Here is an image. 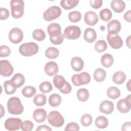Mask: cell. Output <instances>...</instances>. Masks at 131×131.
<instances>
[{"label": "cell", "mask_w": 131, "mask_h": 131, "mask_svg": "<svg viewBox=\"0 0 131 131\" xmlns=\"http://www.w3.org/2000/svg\"><path fill=\"white\" fill-rule=\"evenodd\" d=\"M79 125L75 122H70L68 123L66 128H64L65 131L68 130H79Z\"/></svg>", "instance_id": "obj_45"}, {"label": "cell", "mask_w": 131, "mask_h": 131, "mask_svg": "<svg viewBox=\"0 0 131 131\" xmlns=\"http://www.w3.org/2000/svg\"><path fill=\"white\" fill-rule=\"evenodd\" d=\"M9 16V12L6 8H0V19L1 20H5Z\"/></svg>", "instance_id": "obj_46"}, {"label": "cell", "mask_w": 131, "mask_h": 131, "mask_svg": "<svg viewBox=\"0 0 131 131\" xmlns=\"http://www.w3.org/2000/svg\"><path fill=\"white\" fill-rule=\"evenodd\" d=\"M49 123L56 127H60L64 124V118L61 114L56 111L51 112L47 117Z\"/></svg>", "instance_id": "obj_4"}, {"label": "cell", "mask_w": 131, "mask_h": 131, "mask_svg": "<svg viewBox=\"0 0 131 131\" xmlns=\"http://www.w3.org/2000/svg\"><path fill=\"white\" fill-rule=\"evenodd\" d=\"M79 3V0H63L60 2L61 6L66 10H70L75 7Z\"/></svg>", "instance_id": "obj_25"}, {"label": "cell", "mask_w": 131, "mask_h": 131, "mask_svg": "<svg viewBox=\"0 0 131 131\" xmlns=\"http://www.w3.org/2000/svg\"><path fill=\"white\" fill-rule=\"evenodd\" d=\"M77 97L81 102L86 101L89 97V92L86 89H80L77 92Z\"/></svg>", "instance_id": "obj_32"}, {"label": "cell", "mask_w": 131, "mask_h": 131, "mask_svg": "<svg viewBox=\"0 0 131 131\" xmlns=\"http://www.w3.org/2000/svg\"><path fill=\"white\" fill-rule=\"evenodd\" d=\"M114 62V58L110 54H105L101 58V63L102 66L106 68L111 67Z\"/></svg>", "instance_id": "obj_23"}, {"label": "cell", "mask_w": 131, "mask_h": 131, "mask_svg": "<svg viewBox=\"0 0 131 131\" xmlns=\"http://www.w3.org/2000/svg\"><path fill=\"white\" fill-rule=\"evenodd\" d=\"M59 91L60 92H61L63 94H68L71 92L72 87L70 84V83H69V82L66 81L64 85L61 89H60Z\"/></svg>", "instance_id": "obj_47"}, {"label": "cell", "mask_w": 131, "mask_h": 131, "mask_svg": "<svg viewBox=\"0 0 131 131\" xmlns=\"http://www.w3.org/2000/svg\"><path fill=\"white\" fill-rule=\"evenodd\" d=\"M11 12L13 17L20 18L24 13V2L22 0H12L10 2Z\"/></svg>", "instance_id": "obj_3"}, {"label": "cell", "mask_w": 131, "mask_h": 131, "mask_svg": "<svg viewBox=\"0 0 131 131\" xmlns=\"http://www.w3.org/2000/svg\"><path fill=\"white\" fill-rule=\"evenodd\" d=\"M108 33H117L121 30V24L116 19H114L110 21L107 26Z\"/></svg>", "instance_id": "obj_18"}, {"label": "cell", "mask_w": 131, "mask_h": 131, "mask_svg": "<svg viewBox=\"0 0 131 131\" xmlns=\"http://www.w3.org/2000/svg\"><path fill=\"white\" fill-rule=\"evenodd\" d=\"M107 40L110 46L114 49H119L123 45V40L117 33H108Z\"/></svg>", "instance_id": "obj_7"}, {"label": "cell", "mask_w": 131, "mask_h": 131, "mask_svg": "<svg viewBox=\"0 0 131 131\" xmlns=\"http://www.w3.org/2000/svg\"><path fill=\"white\" fill-rule=\"evenodd\" d=\"M130 80H129L128 81V83L126 84L127 88V89L128 90V91H131V90H130Z\"/></svg>", "instance_id": "obj_54"}, {"label": "cell", "mask_w": 131, "mask_h": 131, "mask_svg": "<svg viewBox=\"0 0 131 131\" xmlns=\"http://www.w3.org/2000/svg\"><path fill=\"white\" fill-rule=\"evenodd\" d=\"M99 16L101 20L104 21H107L112 18V13L110 9L105 8L100 12Z\"/></svg>", "instance_id": "obj_37"}, {"label": "cell", "mask_w": 131, "mask_h": 131, "mask_svg": "<svg viewBox=\"0 0 131 131\" xmlns=\"http://www.w3.org/2000/svg\"><path fill=\"white\" fill-rule=\"evenodd\" d=\"M95 124L98 128H105L108 126V121L105 117L100 116L96 118L95 121Z\"/></svg>", "instance_id": "obj_26"}, {"label": "cell", "mask_w": 131, "mask_h": 131, "mask_svg": "<svg viewBox=\"0 0 131 131\" xmlns=\"http://www.w3.org/2000/svg\"><path fill=\"white\" fill-rule=\"evenodd\" d=\"M69 19L73 23H77L80 20L81 18V13L78 11H74L69 13L68 15Z\"/></svg>", "instance_id": "obj_39"}, {"label": "cell", "mask_w": 131, "mask_h": 131, "mask_svg": "<svg viewBox=\"0 0 131 131\" xmlns=\"http://www.w3.org/2000/svg\"><path fill=\"white\" fill-rule=\"evenodd\" d=\"M84 19L85 23L90 26H94L96 25L99 19L97 14L92 11H88L84 14Z\"/></svg>", "instance_id": "obj_13"}, {"label": "cell", "mask_w": 131, "mask_h": 131, "mask_svg": "<svg viewBox=\"0 0 131 131\" xmlns=\"http://www.w3.org/2000/svg\"><path fill=\"white\" fill-rule=\"evenodd\" d=\"M130 16H131V10H128L125 13L124 15V19L125 21L130 23L131 22Z\"/></svg>", "instance_id": "obj_51"}, {"label": "cell", "mask_w": 131, "mask_h": 131, "mask_svg": "<svg viewBox=\"0 0 131 131\" xmlns=\"http://www.w3.org/2000/svg\"><path fill=\"white\" fill-rule=\"evenodd\" d=\"M33 38L37 41H40L43 40L46 37V34L43 30L38 29L33 31L32 33Z\"/></svg>", "instance_id": "obj_36"}, {"label": "cell", "mask_w": 131, "mask_h": 131, "mask_svg": "<svg viewBox=\"0 0 131 131\" xmlns=\"http://www.w3.org/2000/svg\"><path fill=\"white\" fill-rule=\"evenodd\" d=\"M64 38V35L61 33L57 36L50 37V40L53 44L58 45L61 44L63 42Z\"/></svg>", "instance_id": "obj_42"}, {"label": "cell", "mask_w": 131, "mask_h": 131, "mask_svg": "<svg viewBox=\"0 0 131 131\" xmlns=\"http://www.w3.org/2000/svg\"><path fill=\"white\" fill-rule=\"evenodd\" d=\"M107 44L104 40H99L95 43V49L98 53L104 52L107 48Z\"/></svg>", "instance_id": "obj_38"}, {"label": "cell", "mask_w": 131, "mask_h": 131, "mask_svg": "<svg viewBox=\"0 0 131 131\" xmlns=\"http://www.w3.org/2000/svg\"><path fill=\"white\" fill-rule=\"evenodd\" d=\"M131 123L130 122H127L124 123L122 125V130H131Z\"/></svg>", "instance_id": "obj_49"}, {"label": "cell", "mask_w": 131, "mask_h": 131, "mask_svg": "<svg viewBox=\"0 0 131 131\" xmlns=\"http://www.w3.org/2000/svg\"><path fill=\"white\" fill-rule=\"evenodd\" d=\"M66 80L64 78L59 75H56L53 78V83L55 88L60 90L66 84Z\"/></svg>", "instance_id": "obj_31"}, {"label": "cell", "mask_w": 131, "mask_h": 131, "mask_svg": "<svg viewBox=\"0 0 131 131\" xmlns=\"http://www.w3.org/2000/svg\"><path fill=\"white\" fill-rule=\"evenodd\" d=\"M83 37L88 42H93L97 38V34L94 29L88 28L84 30Z\"/></svg>", "instance_id": "obj_17"}, {"label": "cell", "mask_w": 131, "mask_h": 131, "mask_svg": "<svg viewBox=\"0 0 131 131\" xmlns=\"http://www.w3.org/2000/svg\"><path fill=\"white\" fill-rule=\"evenodd\" d=\"M99 110L101 113L107 115L110 114L113 112L114 104L112 101L109 100H104L100 104Z\"/></svg>", "instance_id": "obj_15"}, {"label": "cell", "mask_w": 131, "mask_h": 131, "mask_svg": "<svg viewBox=\"0 0 131 131\" xmlns=\"http://www.w3.org/2000/svg\"><path fill=\"white\" fill-rule=\"evenodd\" d=\"M112 79L115 83L120 84L125 81L126 79V75L122 71H117L114 74Z\"/></svg>", "instance_id": "obj_24"}, {"label": "cell", "mask_w": 131, "mask_h": 131, "mask_svg": "<svg viewBox=\"0 0 131 131\" xmlns=\"http://www.w3.org/2000/svg\"><path fill=\"white\" fill-rule=\"evenodd\" d=\"M7 109L12 115H19L23 112L24 106L18 97H12L7 102Z\"/></svg>", "instance_id": "obj_1"}, {"label": "cell", "mask_w": 131, "mask_h": 131, "mask_svg": "<svg viewBox=\"0 0 131 131\" xmlns=\"http://www.w3.org/2000/svg\"><path fill=\"white\" fill-rule=\"evenodd\" d=\"M44 70L47 75L52 76L58 72V67L56 62L50 61L46 63L44 68Z\"/></svg>", "instance_id": "obj_14"}, {"label": "cell", "mask_w": 131, "mask_h": 131, "mask_svg": "<svg viewBox=\"0 0 131 131\" xmlns=\"http://www.w3.org/2000/svg\"><path fill=\"white\" fill-rule=\"evenodd\" d=\"M118 110L122 113H126L128 112L131 108L130 95H128L124 99H120L118 101L117 104Z\"/></svg>", "instance_id": "obj_11"}, {"label": "cell", "mask_w": 131, "mask_h": 131, "mask_svg": "<svg viewBox=\"0 0 131 131\" xmlns=\"http://www.w3.org/2000/svg\"><path fill=\"white\" fill-rule=\"evenodd\" d=\"M59 54L58 50L54 47H49L45 52L46 57L50 59H55L57 58Z\"/></svg>", "instance_id": "obj_35"}, {"label": "cell", "mask_w": 131, "mask_h": 131, "mask_svg": "<svg viewBox=\"0 0 131 131\" xmlns=\"http://www.w3.org/2000/svg\"><path fill=\"white\" fill-rule=\"evenodd\" d=\"M17 88H19L22 86L25 81V77L23 75L20 73L15 74L11 80Z\"/></svg>", "instance_id": "obj_27"}, {"label": "cell", "mask_w": 131, "mask_h": 131, "mask_svg": "<svg viewBox=\"0 0 131 131\" xmlns=\"http://www.w3.org/2000/svg\"><path fill=\"white\" fill-rule=\"evenodd\" d=\"M34 126L33 123L30 120H26L23 122L21 129L24 131H31Z\"/></svg>", "instance_id": "obj_44"}, {"label": "cell", "mask_w": 131, "mask_h": 131, "mask_svg": "<svg viewBox=\"0 0 131 131\" xmlns=\"http://www.w3.org/2000/svg\"><path fill=\"white\" fill-rule=\"evenodd\" d=\"M11 53L10 48L5 45L1 46L0 47V57H7Z\"/></svg>", "instance_id": "obj_43"}, {"label": "cell", "mask_w": 131, "mask_h": 131, "mask_svg": "<svg viewBox=\"0 0 131 131\" xmlns=\"http://www.w3.org/2000/svg\"><path fill=\"white\" fill-rule=\"evenodd\" d=\"M53 89V86L49 81H44L39 85L40 91L43 93L50 92Z\"/></svg>", "instance_id": "obj_40"}, {"label": "cell", "mask_w": 131, "mask_h": 131, "mask_svg": "<svg viewBox=\"0 0 131 131\" xmlns=\"http://www.w3.org/2000/svg\"><path fill=\"white\" fill-rule=\"evenodd\" d=\"M61 102V98L57 94H53L49 98V104L53 107H56L60 105Z\"/></svg>", "instance_id": "obj_28"}, {"label": "cell", "mask_w": 131, "mask_h": 131, "mask_svg": "<svg viewBox=\"0 0 131 131\" xmlns=\"http://www.w3.org/2000/svg\"><path fill=\"white\" fill-rule=\"evenodd\" d=\"M91 6L94 9H98L102 5V0H91L90 1Z\"/></svg>", "instance_id": "obj_48"}, {"label": "cell", "mask_w": 131, "mask_h": 131, "mask_svg": "<svg viewBox=\"0 0 131 131\" xmlns=\"http://www.w3.org/2000/svg\"><path fill=\"white\" fill-rule=\"evenodd\" d=\"M63 35L68 39H76L81 35V30L78 26H70L65 29Z\"/></svg>", "instance_id": "obj_8"}, {"label": "cell", "mask_w": 131, "mask_h": 131, "mask_svg": "<svg viewBox=\"0 0 131 131\" xmlns=\"http://www.w3.org/2000/svg\"><path fill=\"white\" fill-rule=\"evenodd\" d=\"M46 111L41 108H37L35 110L33 114V117L35 121L38 123L45 121L47 118Z\"/></svg>", "instance_id": "obj_16"}, {"label": "cell", "mask_w": 131, "mask_h": 131, "mask_svg": "<svg viewBox=\"0 0 131 131\" xmlns=\"http://www.w3.org/2000/svg\"><path fill=\"white\" fill-rule=\"evenodd\" d=\"M61 10L60 7L54 6L47 9L43 14V17L46 21L53 20L60 16Z\"/></svg>", "instance_id": "obj_6"}, {"label": "cell", "mask_w": 131, "mask_h": 131, "mask_svg": "<svg viewBox=\"0 0 131 131\" xmlns=\"http://www.w3.org/2000/svg\"><path fill=\"white\" fill-rule=\"evenodd\" d=\"M112 9L117 13L123 12L125 8V3L121 0H113L111 4Z\"/></svg>", "instance_id": "obj_21"}, {"label": "cell", "mask_w": 131, "mask_h": 131, "mask_svg": "<svg viewBox=\"0 0 131 131\" xmlns=\"http://www.w3.org/2000/svg\"><path fill=\"white\" fill-rule=\"evenodd\" d=\"M36 89L34 87L30 85L26 86L21 91L23 95L27 98H30L34 96L36 93Z\"/></svg>", "instance_id": "obj_34"}, {"label": "cell", "mask_w": 131, "mask_h": 131, "mask_svg": "<svg viewBox=\"0 0 131 131\" xmlns=\"http://www.w3.org/2000/svg\"><path fill=\"white\" fill-rule=\"evenodd\" d=\"M71 80L74 85L79 86L81 85L88 84L90 82L91 76L88 73L83 72L79 74L73 75Z\"/></svg>", "instance_id": "obj_5"}, {"label": "cell", "mask_w": 131, "mask_h": 131, "mask_svg": "<svg viewBox=\"0 0 131 131\" xmlns=\"http://www.w3.org/2000/svg\"><path fill=\"white\" fill-rule=\"evenodd\" d=\"M92 117L89 114L83 115L81 118V123L84 126H89L92 123Z\"/></svg>", "instance_id": "obj_41"}, {"label": "cell", "mask_w": 131, "mask_h": 131, "mask_svg": "<svg viewBox=\"0 0 131 131\" xmlns=\"http://www.w3.org/2000/svg\"><path fill=\"white\" fill-rule=\"evenodd\" d=\"M1 118H2L3 117V116L5 114V110L3 108V107L2 106V105H1Z\"/></svg>", "instance_id": "obj_53"}, {"label": "cell", "mask_w": 131, "mask_h": 131, "mask_svg": "<svg viewBox=\"0 0 131 131\" xmlns=\"http://www.w3.org/2000/svg\"><path fill=\"white\" fill-rule=\"evenodd\" d=\"M46 102L47 97L44 94H37L34 97L33 99V102L34 104L38 106L44 105L46 103Z\"/></svg>", "instance_id": "obj_33"}, {"label": "cell", "mask_w": 131, "mask_h": 131, "mask_svg": "<svg viewBox=\"0 0 131 131\" xmlns=\"http://www.w3.org/2000/svg\"><path fill=\"white\" fill-rule=\"evenodd\" d=\"M4 86L5 92L8 95H11L14 93L17 88L16 85L11 80L5 81L4 83Z\"/></svg>", "instance_id": "obj_22"}, {"label": "cell", "mask_w": 131, "mask_h": 131, "mask_svg": "<svg viewBox=\"0 0 131 131\" xmlns=\"http://www.w3.org/2000/svg\"><path fill=\"white\" fill-rule=\"evenodd\" d=\"M24 37L23 31L18 28H14L11 29L9 33V40L13 43L20 42Z\"/></svg>", "instance_id": "obj_10"}, {"label": "cell", "mask_w": 131, "mask_h": 131, "mask_svg": "<svg viewBox=\"0 0 131 131\" xmlns=\"http://www.w3.org/2000/svg\"><path fill=\"white\" fill-rule=\"evenodd\" d=\"M14 71L13 67L7 60L0 61V74L2 76L8 77L12 75Z\"/></svg>", "instance_id": "obj_12"}, {"label": "cell", "mask_w": 131, "mask_h": 131, "mask_svg": "<svg viewBox=\"0 0 131 131\" xmlns=\"http://www.w3.org/2000/svg\"><path fill=\"white\" fill-rule=\"evenodd\" d=\"M120 94V91L115 86H111L107 90V96L112 99H116L119 98Z\"/></svg>", "instance_id": "obj_29"}, {"label": "cell", "mask_w": 131, "mask_h": 131, "mask_svg": "<svg viewBox=\"0 0 131 131\" xmlns=\"http://www.w3.org/2000/svg\"><path fill=\"white\" fill-rule=\"evenodd\" d=\"M39 50L38 46L35 42L24 43L19 48V52L24 56H30L36 54Z\"/></svg>", "instance_id": "obj_2"}, {"label": "cell", "mask_w": 131, "mask_h": 131, "mask_svg": "<svg viewBox=\"0 0 131 131\" xmlns=\"http://www.w3.org/2000/svg\"><path fill=\"white\" fill-rule=\"evenodd\" d=\"M106 77V72L101 68L97 69L94 73V78L97 82L103 81Z\"/></svg>", "instance_id": "obj_30"}, {"label": "cell", "mask_w": 131, "mask_h": 131, "mask_svg": "<svg viewBox=\"0 0 131 131\" xmlns=\"http://www.w3.org/2000/svg\"><path fill=\"white\" fill-rule=\"evenodd\" d=\"M22 120L18 118H9L5 122V127L8 130H16L22 126Z\"/></svg>", "instance_id": "obj_9"}, {"label": "cell", "mask_w": 131, "mask_h": 131, "mask_svg": "<svg viewBox=\"0 0 131 131\" xmlns=\"http://www.w3.org/2000/svg\"><path fill=\"white\" fill-rule=\"evenodd\" d=\"M130 37L131 36L129 35L128 38L126 39V45H127V46L128 47V48H130Z\"/></svg>", "instance_id": "obj_52"}, {"label": "cell", "mask_w": 131, "mask_h": 131, "mask_svg": "<svg viewBox=\"0 0 131 131\" xmlns=\"http://www.w3.org/2000/svg\"><path fill=\"white\" fill-rule=\"evenodd\" d=\"M47 31L50 37L57 36L61 33V27L57 23H51L48 26Z\"/></svg>", "instance_id": "obj_19"}, {"label": "cell", "mask_w": 131, "mask_h": 131, "mask_svg": "<svg viewBox=\"0 0 131 131\" xmlns=\"http://www.w3.org/2000/svg\"><path fill=\"white\" fill-rule=\"evenodd\" d=\"M36 131H41V130H47V131H51L52 129L48 126L46 125H39L37 128H36Z\"/></svg>", "instance_id": "obj_50"}, {"label": "cell", "mask_w": 131, "mask_h": 131, "mask_svg": "<svg viewBox=\"0 0 131 131\" xmlns=\"http://www.w3.org/2000/svg\"><path fill=\"white\" fill-rule=\"evenodd\" d=\"M71 65L74 71L79 72L83 68L84 62L80 57H75L72 59L71 61Z\"/></svg>", "instance_id": "obj_20"}]
</instances>
